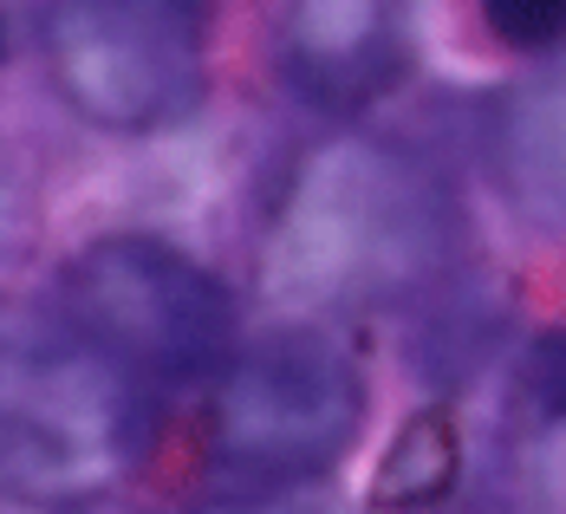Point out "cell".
I'll return each mask as SVG.
<instances>
[{
	"mask_svg": "<svg viewBox=\"0 0 566 514\" xmlns=\"http://www.w3.org/2000/svg\"><path fill=\"white\" fill-rule=\"evenodd\" d=\"M403 59L397 0H293L281 20L286 85L319 112H365L403 78Z\"/></svg>",
	"mask_w": 566,
	"mask_h": 514,
	"instance_id": "6",
	"label": "cell"
},
{
	"mask_svg": "<svg viewBox=\"0 0 566 514\" xmlns=\"http://www.w3.org/2000/svg\"><path fill=\"white\" fill-rule=\"evenodd\" d=\"M527 385L547 417H566V333H541L534 358H527Z\"/></svg>",
	"mask_w": 566,
	"mask_h": 514,
	"instance_id": "10",
	"label": "cell"
},
{
	"mask_svg": "<svg viewBox=\"0 0 566 514\" xmlns=\"http://www.w3.org/2000/svg\"><path fill=\"white\" fill-rule=\"evenodd\" d=\"M144 450L137 378L72 333L0 339V482L20 502L72 508L105 495Z\"/></svg>",
	"mask_w": 566,
	"mask_h": 514,
	"instance_id": "1",
	"label": "cell"
},
{
	"mask_svg": "<svg viewBox=\"0 0 566 514\" xmlns=\"http://www.w3.org/2000/svg\"><path fill=\"white\" fill-rule=\"evenodd\" d=\"M202 514H358V508L345 502L339 489L300 475V482H261V489L228 495V502H216V508H202Z\"/></svg>",
	"mask_w": 566,
	"mask_h": 514,
	"instance_id": "8",
	"label": "cell"
},
{
	"mask_svg": "<svg viewBox=\"0 0 566 514\" xmlns=\"http://www.w3.org/2000/svg\"><path fill=\"white\" fill-rule=\"evenodd\" d=\"M0 53H7V33H0Z\"/></svg>",
	"mask_w": 566,
	"mask_h": 514,
	"instance_id": "12",
	"label": "cell"
},
{
	"mask_svg": "<svg viewBox=\"0 0 566 514\" xmlns=\"http://www.w3.org/2000/svg\"><path fill=\"white\" fill-rule=\"evenodd\" d=\"M65 333L92 345L124 378H196L234 339L228 286L182 248L150 234L92 241L65 274Z\"/></svg>",
	"mask_w": 566,
	"mask_h": 514,
	"instance_id": "2",
	"label": "cell"
},
{
	"mask_svg": "<svg viewBox=\"0 0 566 514\" xmlns=\"http://www.w3.org/2000/svg\"><path fill=\"white\" fill-rule=\"evenodd\" d=\"M59 98L105 130H164L202 98V0H46Z\"/></svg>",
	"mask_w": 566,
	"mask_h": 514,
	"instance_id": "3",
	"label": "cell"
},
{
	"mask_svg": "<svg viewBox=\"0 0 566 514\" xmlns=\"http://www.w3.org/2000/svg\"><path fill=\"white\" fill-rule=\"evenodd\" d=\"M358 410L365 385L352 371V352L326 333L286 326L234 352L216 398V443L248 475L300 482L352 443Z\"/></svg>",
	"mask_w": 566,
	"mask_h": 514,
	"instance_id": "4",
	"label": "cell"
},
{
	"mask_svg": "<svg viewBox=\"0 0 566 514\" xmlns=\"http://www.w3.org/2000/svg\"><path fill=\"white\" fill-rule=\"evenodd\" d=\"M13 216H20V202H13V176H7V164H0V241L13 234Z\"/></svg>",
	"mask_w": 566,
	"mask_h": 514,
	"instance_id": "11",
	"label": "cell"
},
{
	"mask_svg": "<svg viewBox=\"0 0 566 514\" xmlns=\"http://www.w3.org/2000/svg\"><path fill=\"white\" fill-rule=\"evenodd\" d=\"M475 7H482V27L521 53L566 40V0H475Z\"/></svg>",
	"mask_w": 566,
	"mask_h": 514,
	"instance_id": "9",
	"label": "cell"
},
{
	"mask_svg": "<svg viewBox=\"0 0 566 514\" xmlns=\"http://www.w3.org/2000/svg\"><path fill=\"white\" fill-rule=\"evenodd\" d=\"M455 482V423L443 410H423L403 423V437L391 443V457L378 469V502L391 508H430Z\"/></svg>",
	"mask_w": 566,
	"mask_h": 514,
	"instance_id": "7",
	"label": "cell"
},
{
	"mask_svg": "<svg viewBox=\"0 0 566 514\" xmlns=\"http://www.w3.org/2000/svg\"><path fill=\"white\" fill-rule=\"evenodd\" d=\"M423 261V216L391 164L326 157L313 164L281 222L274 268L300 293H378Z\"/></svg>",
	"mask_w": 566,
	"mask_h": 514,
	"instance_id": "5",
	"label": "cell"
}]
</instances>
